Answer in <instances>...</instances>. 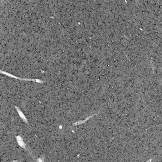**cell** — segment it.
Instances as JSON below:
<instances>
[{
	"label": "cell",
	"mask_w": 162,
	"mask_h": 162,
	"mask_svg": "<svg viewBox=\"0 0 162 162\" xmlns=\"http://www.w3.org/2000/svg\"><path fill=\"white\" fill-rule=\"evenodd\" d=\"M17 138L18 143L19 146L23 148L24 149H26V144L23 141L22 138L21 137L18 136L17 137Z\"/></svg>",
	"instance_id": "obj_1"
}]
</instances>
